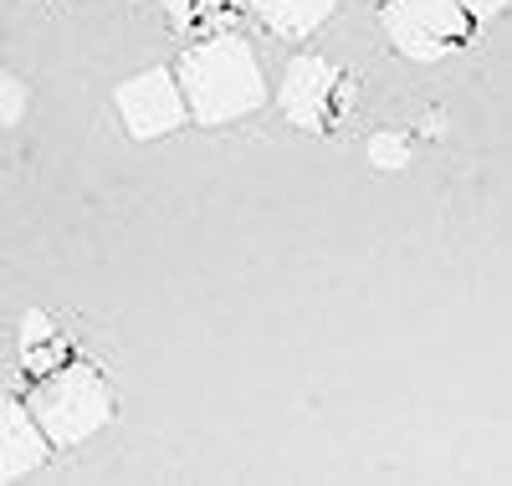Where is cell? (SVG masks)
Instances as JSON below:
<instances>
[{
  "label": "cell",
  "instance_id": "cell-1",
  "mask_svg": "<svg viewBox=\"0 0 512 486\" xmlns=\"http://www.w3.org/2000/svg\"><path fill=\"white\" fill-rule=\"evenodd\" d=\"M175 77L185 87L190 123H200V128L236 123V118H246V113H256L267 103V72H262V62H256L251 41L236 36V31L190 41Z\"/></svg>",
  "mask_w": 512,
  "mask_h": 486
},
{
  "label": "cell",
  "instance_id": "cell-2",
  "mask_svg": "<svg viewBox=\"0 0 512 486\" xmlns=\"http://www.w3.org/2000/svg\"><path fill=\"white\" fill-rule=\"evenodd\" d=\"M31 415L47 430L52 451H72L82 440H93L108 420H113V389L93 364L67 359L57 374L36 379L31 389Z\"/></svg>",
  "mask_w": 512,
  "mask_h": 486
},
{
  "label": "cell",
  "instance_id": "cell-3",
  "mask_svg": "<svg viewBox=\"0 0 512 486\" xmlns=\"http://www.w3.org/2000/svg\"><path fill=\"white\" fill-rule=\"evenodd\" d=\"M354 103H359V77L333 67L328 57H313V52L292 57L277 82V108L303 134H333L354 113Z\"/></svg>",
  "mask_w": 512,
  "mask_h": 486
},
{
  "label": "cell",
  "instance_id": "cell-4",
  "mask_svg": "<svg viewBox=\"0 0 512 486\" xmlns=\"http://www.w3.org/2000/svg\"><path fill=\"white\" fill-rule=\"evenodd\" d=\"M379 26L410 62H441L451 52H466L477 36V21L461 11V0H384Z\"/></svg>",
  "mask_w": 512,
  "mask_h": 486
},
{
  "label": "cell",
  "instance_id": "cell-5",
  "mask_svg": "<svg viewBox=\"0 0 512 486\" xmlns=\"http://www.w3.org/2000/svg\"><path fill=\"white\" fill-rule=\"evenodd\" d=\"M113 103H118L123 128H128L139 144L175 134V128H185V118H190L185 87H180V77L169 72V67H149V72H139V77H128V82L118 87Z\"/></svg>",
  "mask_w": 512,
  "mask_h": 486
},
{
  "label": "cell",
  "instance_id": "cell-6",
  "mask_svg": "<svg viewBox=\"0 0 512 486\" xmlns=\"http://www.w3.org/2000/svg\"><path fill=\"white\" fill-rule=\"evenodd\" d=\"M47 456H52V440L36 425L31 405L0 400V481L31 476L36 466H47Z\"/></svg>",
  "mask_w": 512,
  "mask_h": 486
},
{
  "label": "cell",
  "instance_id": "cell-7",
  "mask_svg": "<svg viewBox=\"0 0 512 486\" xmlns=\"http://www.w3.org/2000/svg\"><path fill=\"white\" fill-rule=\"evenodd\" d=\"M67 359H72L67 333H62L47 313H41V307H31V313L21 318V333H16V364H21V374L36 384V379L57 374Z\"/></svg>",
  "mask_w": 512,
  "mask_h": 486
},
{
  "label": "cell",
  "instance_id": "cell-8",
  "mask_svg": "<svg viewBox=\"0 0 512 486\" xmlns=\"http://www.w3.org/2000/svg\"><path fill=\"white\" fill-rule=\"evenodd\" d=\"M246 11H251L246 0H164V21H169V31L185 36V41H205V36L236 31Z\"/></svg>",
  "mask_w": 512,
  "mask_h": 486
},
{
  "label": "cell",
  "instance_id": "cell-9",
  "mask_svg": "<svg viewBox=\"0 0 512 486\" xmlns=\"http://www.w3.org/2000/svg\"><path fill=\"white\" fill-rule=\"evenodd\" d=\"M246 6H251L256 21H262L267 36H277V41H303V36H313V31L338 11V0H246Z\"/></svg>",
  "mask_w": 512,
  "mask_h": 486
},
{
  "label": "cell",
  "instance_id": "cell-10",
  "mask_svg": "<svg viewBox=\"0 0 512 486\" xmlns=\"http://www.w3.org/2000/svg\"><path fill=\"white\" fill-rule=\"evenodd\" d=\"M364 154L379 174H405L415 164V144H410V134H400V128H379Z\"/></svg>",
  "mask_w": 512,
  "mask_h": 486
},
{
  "label": "cell",
  "instance_id": "cell-11",
  "mask_svg": "<svg viewBox=\"0 0 512 486\" xmlns=\"http://www.w3.org/2000/svg\"><path fill=\"white\" fill-rule=\"evenodd\" d=\"M26 118V82L11 77V72H0V123H21Z\"/></svg>",
  "mask_w": 512,
  "mask_h": 486
},
{
  "label": "cell",
  "instance_id": "cell-12",
  "mask_svg": "<svg viewBox=\"0 0 512 486\" xmlns=\"http://www.w3.org/2000/svg\"><path fill=\"white\" fill-rule=\"evenodd\" d=\"M461 11L482 26V21H497V16L507 11V0H461Z\"/></svg>",
  "mask_w": 512,
  "mask_h": 486
},
{
  "label": "cell",
  "instance_id": "cell-13",
  "mask_svg": "<svg viewBox=\"0 0 512 486\" xmlns=\"http://www.w3.org/2000/svg\"><path fill=\"white\" fill-rule=\"evenodd\" d=\"M36 6H62V0H36Z\"/></svg>",
  "mask_w": 512,
  "mask_h": 486
},
{
  "label": "cell",
  "instance_id": "cell-14",
  "mask_svg": "<svg viewBox=\"0 0 512 486\" xmlns=\"http://www.w3.org/2000/svg\"><path fill=\"white\" fill-rule=\"evenodd\" d=\"M128 6H139V0H128Z\"/></svg>",
  "mask_w": 512,
  "mask_h": 486
},
{
  "label": "cell",
  "instance_id": "cell-15",
  "mask_svg": "<svg viewBox=\"0 0 512 486\" xmlns=\"http://www.w3.org/2000/svg\"><path fill=\"white\" fill-rule=\"evenodd\" d=\"M379 6H384V0H379Z\"/></svg>",
  "mask_w": 512,
  "mask_h": 486
}]
</instances>
